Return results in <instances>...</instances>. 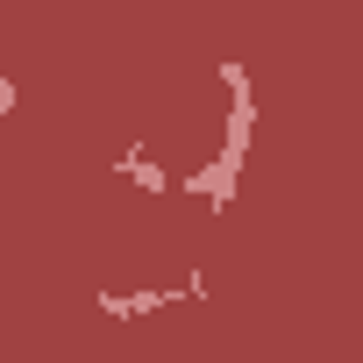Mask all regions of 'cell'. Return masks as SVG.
I'll use <instances>...</instances> for the list:
<instances>
[{
	"label": "cell",
	"mask_w": 363,
	"mask_h": 363,
	"mask_svg": "<svg viewBox=\"0 0 363 363\" xmlns=\"http://www.w3.org/2000/svg\"><path fill=\"white\" fill-rule=\"evenodd\" d=\"M107 313H157V306H171V292H135V299H100Z\"/></svg>",
	"instance_id": "cell-1"
},
{
	"label": "cell",
	"mask_w": 363,
	"mask_h": 363,
	"mask_svg": "<svg viewBox=\"0 0 363 363\" xmlns=\"http://www.w3.org/2000/svg\"><path fill=\"white\" fill-rule=\"evenodd\" d=\"M121 171H128V178H143L150 193H164V171H157V164H143V157H121Z\"/></svg>",
	"instance_id": "cell-2"
},
{
	"label": "cell",
	"mask_w": 363,
	"mask_h": 363,
	"mask_svg": "<svg viewBox=\"0 0 363 363\" xmlns=\"http://www.w3.org/2000/svg\"><path fill=\"white\" fill-rule=\"evenodd\" d=\"M0 114H15V86H8V72H0Z\"/></svg>",
	"instance_id": "cell-3"
}]
</instances>
